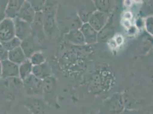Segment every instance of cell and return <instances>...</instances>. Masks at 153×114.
<instances>
[{"instance_id":"6da1fadb","label":"cell","mask_w":153,"mask_h":114,"mask_svg":"<svg viewBox=\"0 0 153 114\" xmlns=\"http://www.w3.org/2000/svg\"><path fill=\"white\" fill-rule=\"evenodd\" d=\"M58 1H46L43 13V23L45 36L52 37L58 30L57 22Z\"/></svg>"},{"instance_id":"7a4b0ae2","label":"cell","mask_w":153,"mask_h":114,"mask_svg":"<svg viewBox=\"0 0 153 114\" xmlns=\"http://www.w3.org/2000/svg\"><path fill=\"white\" fill-rule=\"evenodd\" d=\"M57 80L53 76H49L42 80V95L45 101L53 107L57 106Z\"/></svg>"},{"instance_id":"3957f363","label":"cell","mask_w":153,"mask_h":114,"mask_svg":"<svg viewBox=\"0 0 153 114\" xmlns=\"http://www.w3.org/2000/svg\"><path fill=\"white\" fill-rule=\"evenodd\" d=\"M22 82L26 95H42V80L32 74Z\"/></svg>"},{"instance_id":"277c9868","label":"cell","mask_w":153,"mask_h":114,"mask_svg":"<svg viewBox=\"0 0 153 114\" xmlns=\"http://www.w3.org/2000/svg\"><path fill=\"white\" fill-rule=\"evenodd\" d=\"M16 37L13 19L4 18L0 22V42L8 41Z\"/></svg>"},{"instance_id":"5b68a950","label":"cell","mask_w":153,"mask_h":114,"mask_svg":"<svg viewBox=\"0 0 153 114\" xmlns=\"http://www.w3.org/2000/svg\"><path fill=\"white\" fill-rule=\"evenodd\" d=\"M15 27V34L21 41L32 35L31 24L19 18L13 19Z\"/></svg>"},{"instance_id":"8992f818","label":"cell","mask_w":153,"mask_h":114,"mask_svg":"<svg viewBox=\"0 0 153 114\" xmlns=\"http://www.w3.org/2000/svg\"><path fill=\"white\" fill-rule=\"evenodd\" d=\"M2 63V78H16L19 77V65L7 59Z\"/></svg>"},{"instance_id":"52a82bcc","label":"cell","mask_w":153,"mask_h":114,"mask_svg":"<svg viewBox=\"0 0 153 114\" xmlns=\"http://www.w3.org/2000/svg\"><path fill=\"white\" fill-rule=\"evenodd\" d=\"M24 2V0L8 1L4 10V15L5 18L12 19L17 18L20 9Z\"/></svg>"},{"instance_id":"ba28073f","label":"cell","mask_w":153,"mask_h":114,"mask_svg":"<svg viewBox=\"0 0 153 114\" xmlns=\"http://www.w3.org/2000/svg\"><path fill=\"white\" fill-rule=\"evenodd\" d=\"M36 12L29 1H24L20 9L17 18L32 24L36 17Z\"/></svg>"},{"instance_id":"9c48e42d","label":"cell","mask_w":153,"mask_h":114,"mask_svg":"<svg viewBox=\"0 0 153 114\" xmlns=\"http://www.w3.org/2000/svg\"><path fill=\"white\" fill-rule=\"evenodd\" d=\"M32 35L37 37L40 40H44L46 36L44 29L43 23V13L38 12L36 14V17L34 21L31 24Z\"/></svg>"},{"instance_id":"30bf717a","label":"cell","mask_w":153,"mask_h":114,"mask_svg":"<svg viewBox=\"0 0 153 114\" xmlns=\"http://www.w3.org/2000/svg\"><path fill=\"white\" fill-rule=\"evenodd\" d=\"M106 20L107 16L105 13L96 12L90 17L89 24L96 31H99L105 25Z\"/></svg>"},{"instance_id":"8fae6325","label":"cell","mask_w":153,"mask_h":114,"mask_svg":"<svg viewBox=\"0 0 153 114\" xmlns=\"http://www.w3.org/2000/svg\"><path fill=\"white\" fill-rule=\"evenodd\" d=\"M20 47L25 54L26 58L29 59L34 53L37 52L34 37L31 35L29 37L22 41Z\"/></svg>"},{"instance_id":"7c38bea8","label":"cell","mask_w":153,"mask_h":114,"mask_svg":"<svg viewBox=\"0 0 153 114\" xmlns=\"http://www.w3.org/2000/svg\"><path fill=\"white\" fill-rule=\"evenodd\" d=\"M32 74L38 79L43 80L47 77L51 76V67L46 62L40 65L33 66Z\"/></svg>"},{"instance_id":"4fadbf2b","label":"cell","mask_w":153,"mask_h":114,"mask_svg":"<svg viewBox=\"0 0 153 114\" xmlns=\"http://www.w3.org/2000/svg\"><path fill=\"white\" fill-rule=\"evenodd\" d=\"M65 39L74 44L82 45L85 43V38L80 29H73L65 34Z\"/></svg>"},{"instance_id":"5bb4252c","label":"cell","mask_w":153,"mask_h":114,"mask_svg":"<svg viewBox=\"0 0 153 114\" xmlns=\"http://www.w3.org/2000/svg\"><path fill=\"white\" fill-rule=\"evenodd\" d=\"M86 44H93L97 39V32L89 23H85L80 28Z\"/></svg>"},{"instance_id":"9a60e30c","label":"cell","mask_w":153,"mask_h":114,"mask_svg":"<svg viewBox=\"0 0 153 114\" xmlns=\"http://www.w3.org/2000/svg\"><path fill=\"white\" fill-rule=\"evenodd\" d=\"M27 59V58L21 47L9 51L8 60L18 65L23 63Z\"/></svg>"},{"instance_id":"2e32d148","label":"cell","mask_w":153,"mask_h":114,"mask_svg":"<svg viewBox=\"0 0 153 114\" xmlns=\"http://www.w3.org/2000/svg\"><path fill=\"white\" fill-rule=\"evenodd\" d=\"M33 64L29 59H27L25 61L19 65V78L23 81L27 77L32 74Z\"/></svg>"},{"instance_id":"e0dca14e","label":"cell","mask_w":153,"mask_h":114,"mask_svg":"<svg viewBox=\"0 0 153 114\" xmlns=\"http://www.w3.org/2000/svg\"><path fill=\"white\" fill-rule=\"evenodd\" d=\"M26 106L33 114H45L43 103L38 99H32L27 102Z\"/></svg>"},{"instance_id":"ac0fdd59","label":"cell","mask_w":153,"mask_h":114,"mask_svg":"<svg viewBox=\"0 0 153 114\" xmlns=\"http://www.w3.org/2000/svg\"><path fill=\"white\" fill-rule=\"evenodd\" d=\"M33 66H38L46 62V58L44 55L39 51H37L29 58Z\"/></svg>"},{"instance_id":"d6986e66","label":"cell","mask_w":153,"mask_h":114,"mask_svg":"<svg viewBox=\"0 0 153 114\" xmlns=\"http://www.w3.org/2000/svg\"><path fill=\"white\" fill-rule=\"evenodd\" d=\"M21 42L22 41L19 39L15 37L14 38L8 41L5 42H1V43L3 44V46L5 47V48L7 49V50L9 51L12 50L16 48L20 47Z\"/></svg>"},{"instance_id":"ffe728a7","label":"cell","mask_w":153,"mask_h":114,"mask_svg":"<svg viewBox=\"0 0 153 114\" xmlns=\"http://www.w3.org/2000/svg\"><path fill=\"white\" fill-rule=\"evenodd\" d=\"M36 13L42 12L45 7L46 1H29Z\"/></svg>"},{"instance_id":"44dd1931","label":"cell","mask_w":153,"mask_h":114,"mask_svg":"<svg viewBox=\"0 0 153 114\" xmlns=\"http://www.w3.org/2000/svg\"><path fill=\"white\" fill-rule=\"evenodd\" d=\"M96 7L100 12L104 13L106 12L109 9V3L107 1H96Z\"/></svg>"},{"instance_id":"7402d4cb","label":"cell","mask_w":153,"mask_h":114,"mask_svg":"<svg viewBox=\"0 0 153 114\" xmlns=\"http://www.w3.org/2000/svg\"><path fill=\"white\" fill-rule=\"evenodd\" d=\"M8 55L9 51L7 50L3 44L0 42V61L2 62L8 59Z\"/></svg>"},{"instance_id":"603a6c76","label":"cell","mask_w":153,"mask_h":114,"mask_svg":"<svg viewBox=\"0 0 153 114\" xmlns=\"http://www.w3.org/2000/svg\"><path fill=\"white\" fill-rule=\"evenodd\" d=\"M146 26L147 30L153 35V17H149L146 19Z\"/></svg>"},{"instance_id":"cb8c5ba5","label":"cell","mask_w":153,"mask_h":114,"mask_svg":"<svg viewBox=\"0 0 153 114\" xmlns=\"http://www.w3.org/2000/svg\"><path fill=\"white\" fill-rule=\"evenodd\" d=\"M123 41V38H122L121 36H118L115 38V42L117 44H121Z\"/></svg>"},{"instance_id":"d4e9b609","label":"cell","mask_w":153,"mask_h":114,"mask_svg":"<svg viewBox=\"0 0 153 114\" xmlns=\"http://www.w3.org/2000/svg\"><path fill=\"white\" fill-rule=\"evenodd\" d=\"M123 25H124L125 26H126V27H128V28H129V27H131L130 22H129V21L126 20V19L124 21V22H123Z\"/></svg>"},{"instance_id":"484cf974","label":"cell","mask_w":153,"mask_h":114,"mask_svg":"<svg viewBox=\"0 0 153 114\" xmlns=\"http://www.w3.org/2000/svg\"><path fill=\"white\" fill-rule=\"evenodd\" d=\"M124 17L126 19V20H128V19L131 18V13H129V12L126 13L124 15Z\"/></svg>"},{"instance_id":"4316f807","label":"cell","mask_w":153,"mask_h":114,"mask_svg":"<svg viewBox=\"0 0 153 114\" xmlns=\"http://www.w3.org/2000/svg\"><path fill=\"white\" fill-rule=\"evenodd\" d=\"M2 63L0 61V78L2 77Z\"/></svg>"},{"instance_id":"83f0119b","label":"cell","mask_w":153,"mask_h":114,"mask_svg":"<svg viewBox=\"0 0 153 114\" xmlns=\"http://www.w3.org/2000/svg\"><path fill=\"white\" fill-rule=\"evenodd\" d=\"M2 19H0V22H1V21H2Z\"/></svg>"}]
</instances>
